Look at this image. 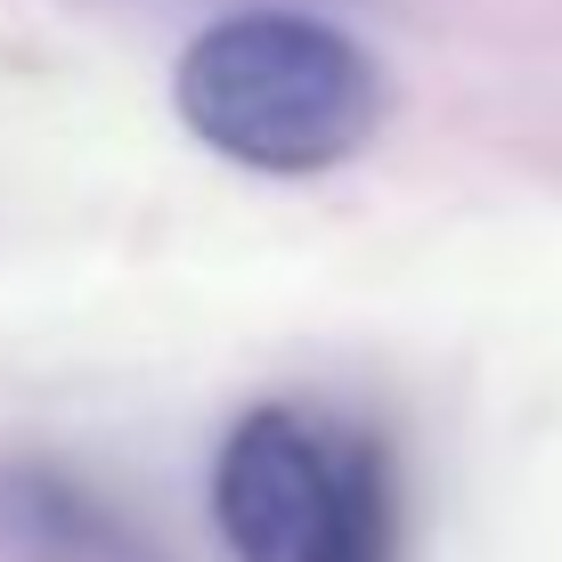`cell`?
Listing matches in <instances>:
<instances>
[{"instance_id":"6da1fadb","label":"cell","mask_w":562,"mask_h":562,"mask_svg":"<svg viewBox=\"0 0 562 562\" xmlns=\"http://www.w3.org/2000/svg\"><path fill=\"white\" fill-rule=\"evenodd\" d=\"M188 139L261 180H318L375 147L392 123V74L342 25L302 9L212 16L171 74Z\"/></svg>"},{"instance_id":"7a4b0ae2","label":"cell","mask_w":562,"mask_h":562,"mask_svg":"<svg viewBox=\"0 0 562 562\" xmlns=\"http://www.w3.org/2000/svg\"><path fill=\"white\" fill-rule=\"evenodd\" d=\"M228 562H408V473L335 400H254L212 449Z\"/></svg>"},{"instance_id":"3957f363","label":"cell","mask_w":562,"mask_h":562,"mask_svg":"<svg viewBox=\"0 0 562 562\" xmlns=\"http://www.w3.org/2000/svg\"><path fill=\"white\" fill-rule=\"evenodd\" d=\"M0 562H155V547L90 473L0 457Z\"/></svg>"}]
</instances>
